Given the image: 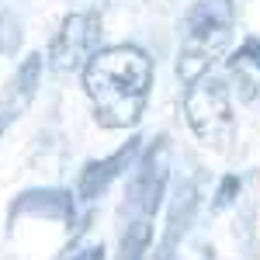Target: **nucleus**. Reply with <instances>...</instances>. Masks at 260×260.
I'll return each mask as SVG.
<instances>
[{"instance_id": "1", "label": "nucleus", "mask_w": 260, "mask_h": 260, "mask_svg": "<svg viewBox=\"0 0 260 260\" xmlns=\"http://www.w3.org/2000/svg\"><path fill=\"white\" fill-rule=\"evenodd\" d=\"M149 83H153V62L136 45L98 49L83 66V87L104 128L139 125L149 98Z\"/></svg>"}, {"instance_id": "2", "label": "nucleus", "mask_w": 260, "mask_h": 260, "mask_svg": "<svg viewBox=\"0 0 260 260\" xmlns=\"http://www.w3.org/2000/svg\"><path fill=\"white\" fill-rule=\"evenodd\" d=\"M233 39V4L229 0H201L184 21V42L177 56V77L194 83L208 73V66L229 49Z\"/></svg>"}, {"instance_id": "3", "label": "nucleus", "mask_w": 260, "mask_h": 260, "mask_svg": "<svg viewBox=\"0 0 260 260\" xmlns=\"http://www.w3.org/2000/svg\"><path fill=\"white\" fill-rule=\"evenodd\" d=\"M184 115L191 132L198 136V142L212 153H229L236 142V115H233V101H229V87L205 73L201 80L187 83L184 94Z\"/></svg>"}, {"instance_id": "4", "label": "nucleus", "mask_w": 260, "mask_h": 260, "mask_svg": "<svg viewBox=\"0 0 260 260\" xmlns=\"http://www.w3.org/2000/svg\"><path fill=\"white\" fill-rule=\"evenodd\" d=\"M98 39H101L98 14H70L59 24V31L52 39V49H49L52 70H59V73L83 70L90 62V56L98 52Z\"/></svg>"}, {"instance_id": "5", "label": "nucleus", "mask_w": 260, "mask_h": 260, "mask_svg": "<svg viewBox=\"0 0 260 260\" xmlns=\"http://www.w3.org/2000/svg\"><path fill=\"white\" fill-rule=\"evenodd\" d=\"M163 184H167V136H160L156 146L146 149V156L139 160V167L132 170V180H128V198L139 208V219H149L156 212Z\"/></svg>"}, {"instance_id": "6", "label": "nucleus", "mask_w": 260, "mask_h": 260, "mask_svg": "<svg viewBox=\"0 0 260 260\" xmlns=\"http://www.w3.org/2000/svg\"><path fill=\"white\" fill-rule=\"evenodd\" d=\"M136 153H139V139H128V146H121L118 153H111L108 160L87 163V167L80 170V180H77V198H80V201L101 198V194L111 187V180L121 177V170H125V167H132Z\"/></svg>"}, {"instance_id": "7", "label": "nucleus", "mask_w": 260, "mask_h": 260, "mask_svg": "<svg viewBox=\"0 0 260 260\" xmlns=\"http://www.w3.org/2000/svg\"><path fill=\"white\" fill-rule=\"evenodd\" d=\"M39 80H42V56H39V52H31V56H28V59L18 66L14 80H11L7 94H4V104H0V111H4L7 118H18L21 111L31 104L35 90H39Z\"/></svg>"}, {"instance_id": "8", "label": "nucleus", "mask_w": 260, "mask_h": 260, "mask_svg": "<svg viewBox=\"0 0 260 260\" xmlns=\"http://www.w3.org/2000/svg\"><path fill=\"white\" fill-rule=\"evenodd\" d=\"M14 212L21 215H45V219H70L73 215V198L66 191H28L14 201Z\"/></svg>"}, {"instance_id": "9", "label": "nucleus", "mask_w": 260, "mask_h": 260, "mask_svg": "<svg viewBox=\"0 0 260 260\" xmlns=\"http://www.w3.org/2000/svg\"><path fill=\"white\" fill-rule=\"evenodd\" d=\"M149 236H153L149 219H136L121 236V260H142L146 246H149Z\"/></svg>"}, {"instance_id": "10", "label": "nucleus", "mask_w": 260, "mask_h": 260, "mask_svg": "<svg viewBox=\"0 0 260 260\" xmlns=\"http://www.w3.org/2000/svg\"><path fill=\"white\" fill-rule=\"evenodd\" d=\"M21 45V24L0 11V52H14Z\"/></svg>"}, {"instance_id": "11", "label": "nucleus", "mask_w": 260, "mask_h": 260, "mask_svg": "<svg viewBox=\"0 0 260 260\" xmlns=\"http://www.w3.org/2000/svg\"><path fill=\"white\" fill-rule=\"evenodd\" d=\"M229 66H233V70H246V66L260 70V42H257V39H250V42H246V45L240 49V52L229 59Z\"/></svg>"}, {"instance_id": "12", "label": "nucleus", "mask_w": 260, "mask_h": 260, "mask_svg": "<svg viewBox=\"0 0 260 260\" xmlns=\"http://www.w3.org/2000/svg\"><path fill=\"white\" fill-rule=\"evenodd\" d=\"M240 187V177H225L222 180V187H219V201H215V208H225L229 201H233V191Z\"/></svg>"}, {"instance_id": "13", "label": "nucleus", "mask_w": 260, "mask_h": 260, "mask_svg": "<svg viewBox=\"0 0 260 260\" xmlns=\"http://www.w3.org/2000/svg\"><path fill=\"white\" fill-rule=\"evenodd\" d=\"M73 260H104V250L101 246H87L80 253H73Z\"/></svg>"}]
</instances>
